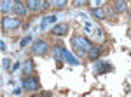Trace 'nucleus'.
Returning <instances> with one entry per match:
<instances>
[{"mask_svg": "<svg viewBox=\"0 0 131 97\" xmlns=\"http://www.w3.org/2000/svg\"><path fill=\"white\" fill-rule=\"evenodd\" d=\"M72 45L77 52H86L88 54V50L91 48V42L82 35H73L72 37Z\"/></svg>", "mask_w": 131, "mask_h": 97, "instance_id": "nucleus-1", "label": "nucleus"}, {"mask_svg": "<svg viewBox=\"0 0 131 97\" xmlns=\"http://www.w3.org/2000/svg\"><path fill=\"white\" fill-rule=\"evenodd\" d=\"M23 88L26 90V92H35V90H39L40 88V83H39V80L35 76H25L23 78Z\"/></svg>", "mask_w": 131, "mask_h": 97, "instance_id": "nucleus-2", "label": "nucleus"}, {"mask_svg": "<svg viewBox=\"0 0 131 97\" xmlns=\"http://www.w3.org/2000/svg\"><path fill=\"white\" fill-rule=\"evenodd\" d=\"M47 50H49L47 42H44V40L33 42V54H35V56H44V54H47Z\"/></svg>", "mask_w": 131, "mask_h": 97, "instance_id": "nucleus-3", "label": "nucleus"}, {"mask_svg": "<svg viewBox=\"0 0 131 97\" xmlns=\"http://www.w3.org/2000/svg\"><path fill=\"white\" fill-rule=\"evenodd\" d=\"M2 28L4 29L19 28V19H16V18H4V19H2Z\"/></svg>", "mask_w": 131, "mask_h": 97, "instance_id": "nucleus-4", "label": "nucleus"}, {"mask_svg": "<svg viewBox=\"0 0 131 97\" xmlns=\"http://www.w3.org/2000/svg\"><path fill=\"white\" fill-rule=\"evenodd\" d=\"M63 52H65V47H63V45H54V47H52V57H54L56 62H58V66H61Z\"/></svg>", "mask_w": 131, "mask_h": 97, "instance_id": "nucleus-5", "label": "nucleus"}, {"mask_svg": "<svg viewBox=\"0 0 131 97\" xmlns=\"http://www.w3.org/2000/svg\"><path fill=\"white\" fill-rule=\"evenodd\" d=\"M51 31H52V35H56V37H63V35L68 33V24H67V23H58Z\"/></svg>", "mask_w": 131, "mask_h": 97, "instance_id": "nucleus-6", "label": "nucleus"}, {"mask_svg": "<svg viewBox=\"0 0 131 97\" xmlns=\"http://www.w3.org/2000/svg\"><path fill=\"white\" fill-rule=\"evenodd\" d=\"M14 7H16V0H2V14H7V12H10V10H14Z\"/></svg>", "mask_w": 131, "mask_h": 97, "instance_id": "nucleus-7", "label": "nucleus"}, {"mask_svg": "<svg viewBox=\"0 0 131 97\" xmlns=\"http://www.w3.org/2000/svg\"><path fill=\"white\" fill-rule=\"evenodd\" d=\"M63 59H65V61H67L68 64H72V66H77V64H81V61L75 57V56H73L72 52H68L67 48H65V52H63Z\"/></svg>", "mask_w": 131, "mask_h": 97, "instance_id": "nucleus-8", "label": "nucleus"}, {"mask_svg": "<svg viewBox=\"0 0 131 97\" xmlns=\"http://www.w3.org/2000/svg\"><path fill=\"white\" fill-rule=\"evenodd\" d=\"M21 71H23L25 76H30L31 73H33V61H31V59H26V61L23 62V66H21Z\"/></svg>", "mask_w": 131, "mask_h": 97, "instance_id": "nucleus-9", "label": "nucleus"}, {"mask_svg": "<svg viewBox=\"0 0 131 97\" xmlns=\"http://www.w3.org/2000/svg\"><path fill=\"white\" fill-rule=\"evenodd\" d=\"M26 10H28V7H26V4H23L21 0H16V7H14V12L19 16V18H23V16H26Z\"/></svg>", "mask_w": 131, "mask_h": 97, "instance_id": "nucleus-10", "label": "nucleus"}, {"mask_svg": "<svg viewBox=\"0 0 131 97\" xmlns=\"http://www.w3.org/2000/svg\"><path fill=\"white\" fill-rule=\"evenodd\" d=\"M25 4H26L28 10H33V12L42 7V0H25Z\"/></svg>", "mask_w": 131, "mask_h": 97, "instance_id": "nucleus-11", "label": "nucleus"}, {"mask_svg": "<svg viewBox=\"0 0 131 97\" xmlns=\"http://www.w3.org/2000/svg\"><path fill=\"white\" fill-rule=\"evenodd\" d=\"M100 54H101V48H100V47H96V45H91V48L88 50V57L93 59V61L100 57Z\"/></svg>", "mask_w": 131, "mask_h": 97, "instance_id": "nucleus-12", "label": "nucleus"}, {"mask_svg": "<svg viewBox=\"0 0 131 97\" xmlns=\"http://www.w3.org/2000/svg\"><path fill=\"white\" fill-rule=\"evenodd\" d=\"M110 69H112V64H108V62H98L96 64V73H107Z\"/></svg>", "mask_w": 131, "mask_h": 97, "instance_id": "nucleus-13", "label": "nucleus"}, {"mask_svg": "<svg viewBox=\"0 0 131 97\" xmlns=\"http://www.w3.org/2000/svg\"><path fill=\"white\" fill-rule=\"evenodd\" d=\"M91 14H93L94 18H100V19H103V18L107 16L105 9H101V7H93V9H91Z\"/></svg>", "mask_w": 131, "mask_h": 97, "instance_id": "nucleus-14", "label": "nucleus"}, {"mask_svg": "<svg viewBox=\"0 0 131 97\" xmlns=\"http://www.w3.org/2000/svg\"><path fill=\"white\" fill-rule=\"evenodd\" d=\"M114 9L117 10V12H124L126 10V2L124 0H115L114 2Z\"/></svg>", "mask_w": 131, "mask_h": 97, "instance_id": "nucleus-15", "label": "nucleus"}, {"mask_svg": "<svg viewBox=\"0 0 131 97\" xmlns=\"http://www.w3.org/2000/svg\"><path fill=\"white\" fill-rule=\"evenodd\" d=\"M54 21H56L54 16H44V18H42V29H46V26L51 24V23H54Z\"/></svg>", "mask_w": 131, "mask_h": 97, "instance_id": "nucleus-16", "label": "nucleus"}, {"mask_svg": "<svg viewBox=\"0 0 131 97\" xmlns=\"http://www.w3.org/2000/svg\"><path fill=\"white\" fill-rule=\"evenodd\" d=\"M49 2H51V5L56 7V9H61V7L67 5V0H49Z\"/></svg>", "mask_w": 131, "mask_h": 97, "instance_id": "nucleus-17", "label": "nucleus"}, {"mask_svg": "<svg viewBox=\"0 0 131 97\" xmlns=\"http://www.w3.org/2000/svg\"><path fill=\"white\" fill-rule=\"evenodd\" d=\"M88 4H89V0H72V5L73 7H84Z\"/></svg>", "mask_w": 131, "mask_h": 97, "instance_id": "nucleus-18", "label": "nucleus"}, {"mask_svg": "<svg viewBox=\"0 0 131 97\" xmlns=\"http://www.w3.org/2000/svg\"><path fill=\"white\" fill-rule=\"evenodd\" d=\"M2 66H4V69H9V66H10V61L7 57H4L2 59Z\"/></svg>", "mask_w": 131, "mask_h": 97, "instance_id": "nucleus-19", "label": "nucleus"}, {"mask_svg": "<svg viewBox=\"0 0 131 97\" xmlns=\"http://www.w3.org/2000/svg\"><path fill=\"white\" fill-rule=\"evenodd\" d=\"M30 40H31V37H30V35H28V37H25V38L21 40V47H25V45H28V43H30Z\"/></svg>", "mask_w": 131, "mask_h": 97, "instance_id": "nucleus-20", "label": "nucleus"}, {"mask_svg": "<svg viewBox=\"0 0 131 97\" xmlns=\"http://www.w3.org/2000/svg\"><path fill=\"white\" fill-rule=\"evenodd\" d=\"M49 7H52V5H51V2H47V0H46V2H42V9H49Z\"/></svg>", "mask_w": 131, "mask_h": 97, "instance_id": "nucleus-21", "label": "nucleus"}, {"mask_svg": "<svg viewBox=\"0 0 131 97\" xmlns=\"http://www.w3.org/2000/svg\"><path fill=\"white\" fill-rule=\"evenodd\" d=\"M0 48H2V52H5V50H7V45H5V42H2V43H0Z\"/></svg>", "mask_w": 131, "mask_h": 97, "instance_id": "nucleus-22", "label": "nucleus"}, {"mask_svg": "<svg viewBox=\"0 0 131 97\" xmlns=\"http://www.w3.org/2000/svg\"><path fill=\"white\" fill-rule=\"evenodd\" d=\"M21 66H19V62H16V64H14V66H12V69H10V71H18V69H19Z\"/></svg>", "mask_w": 131, "mask_h": 97, "instance_id": "nucleus-23", "label": "nucleus"}, {"mask_svg": "<svg viewBox=\"0 0 131 97\" xmlns=\"http://www.w3.org/2000/svg\"><path fill=\"white\" fill-rule=\"evenodd\" d=\"M129 21H131V14H129Z\"/></svg>", "mask_w": 131, "mask_h": 97, "instance_id": "nucleus-24", "label": "nucleus"}, {"mask_svg": "<svg viewBox=\"0 0 131 97\" xmlns=\"http://www.w3.org/2000/svg\"><path fill=\"white\" fill-rule=\"evenodd\" d=\"M129 37H131V31H129Z\"/></svg>", "mask_w": 131, "mask_h": 97, "instance_id": "nucleus-25", "label": "nucleus"}]
</instances>
